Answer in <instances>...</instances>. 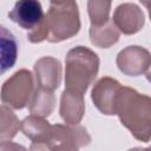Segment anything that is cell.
Instances as JSON below:
<instances>
[{
  "mask_svg": "<svg viewBox=\"0 0 151 151\" xmlns=\"http://www.w3.org/2000/svg\"><path fill=\"white\" fill-rule=\"evenodd\" d=\"M146 78H147V80H149V81H151V70L146 73Z\"/></svg>",
  "mask_w": 151,
  "mask_h": 151,
  "instance_id": "7",
  "label": "cell"
},
{
  "mask_svg": "<svg viewBox=\"0 0 151 151\" xmlns=\"http://www.w3.org/2000/svg\"><path fill=\"white\" fill-rule=\"evenodd\" d=\"M1 151H26V150L20 145L2 140L1 142Z\"/></svg>",
  "mask_w": 151,
  "mask_h": 151,
  "instance_id": "6",
  "label": "cell"
},
{
  "mask_svg": "<svg viewBox=\"0 0 151 151\" xmlns=\"http://www.w3.org/2000/svg\"><path fill=\"white\" fill-rule=\"evenodd\" d=\"M97 71L98 58L93 52L83 46L68 52L66 58V85L68 90L74 86L83 93L96 77Z\"/></svg>",
  "mask_w": 151,
  "mask_h": 151,
  "instance_id": "2",
  "label": "cell"
},
{
  "mask_svg": "<svg viewBox=\"0 0 151 151\" xmlns=\"http://www.w3.org/2000/svg\"><path fill=\"white\" fill-rule=\"evenodd\" d=\"M17 41L11 32L6 27L1 26V53H2V66L1 72L4 73L7 68H11L17 59Z\"/></svg>",
  "mask_w": 151,
  "mask_h": 151,
  "instance_id": "5",
  "label": "cell"
},
{
  "mask_svg": "<svg viewBox=\"0 0 151 151\" xmlns=\"http://www.w3.org/2000/svg\"><path fill=\"white\" fill-rule=\"evenodd\" d=\"M114 113L136 138L147 142L151 137V98L129 87L120 88L116 97Z\"/></svg>",
  "mask_w": 151,
  "mask_h": 151,
  "instance_id": "1",
  "label": "cell"
},
{
  "mask_svg": "<svg viewBox=\"0 0 151 151\" xmlns=\"http://www.w3.org/2000/svg\"><path fill=\"white\" fill-rule=\"evenodd\" d=\"M31 87H32L31 73L25 70L19 71L4 84L1 91V99L4 104H8L14 109H20L18 93H20L24 103H26L27 97L29 96Z\"/></svg>",
  "mask_w": 151,
  "mask_h": 151,
  "instance_id": "4",
  "label": "cell"
},
{
  "mask_svg": "<svg viewBox=\"0 0 151 151\" xmlns=\"http://www.w3.org/2000/svg\"><path fill=\"white\" fill-rule=\"evenodd\" d=\"M8 17L20 27L29 31L27 35L28 39L34 37L39 32L45 20L41 4L35 0L17 1L12 11L8 13Z\"/></svg>",
  "mask_w": 151,
  "mask_h": 151,
  "instance_id": "3",
  "label": "cell"
}]
</instances>
